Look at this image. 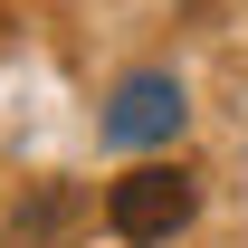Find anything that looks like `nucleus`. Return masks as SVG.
<instances>
[{
	"label": "nucleus",
	"instance_id": "nucleus-1",
	"mask_svg": "<svg viewBox=\"0 0 248 248\" xmlns=\"http://www.w3.org/2000/svg\"><path fill=\"white\" fill-rule=\"evenodd\" d=\"M191 210H201V182H191L182 162H143V172H124L115 191H105V229L134 248H162V239H182Z\"/></svg>",
	"mask_w": 248,
	"mask_h": 248
},
{
	"label": "nucleus",
	"instance_id": "nucleus-2",
	"mask_svg": "<svg viewBox=\"0 0 248 248\" xmlns=\"http://www.w3.org/2000/svg\"><path fill=\"white\" fill-rule=\"evenodd\" d=\"M172 124H182V86H172V77L143 67V77H124V86H115V115H105L115 143H153V134H172Z\"/></svg>",
	"mask_w": 248,
	"mask_h": 248
}]
</instances>
